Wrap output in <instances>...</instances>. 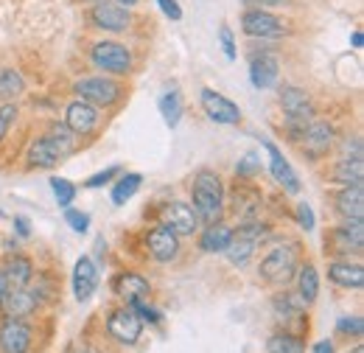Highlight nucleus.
<instances>
[{
	"mask_svg": "<svg viewBox=\"0 0 364 353\" xmlns=\"http://www.w3.org/2000/svg\"><path fill=\"white\" fill-rule=\"evenodd\" d=\"M90 3H95V0H90Z\"/></svg>",
	"mask_w": 364,
	"mask_h": 353,
	"instance_id": "6e6d98bb",
	"label": "nucleus"
},
{
	"mask_svg": "<svg viewBox=\"0 0 364 353\" xmlns=\"http://www.w3.org/2000/svg\"><path fill=\"white\" fill-rule=\"evenodd\" d=\"M90 23L101 31H127L129 28V11L121 3H109V0H95L90 9Z\"/></svg>",
	"mask_w": 364,
	"mask_h": 353,
	"instance_id": "ddd939ff",
	"label": "nucleus"
},
{
	"mask_svg": "<svg viewBox=\"0 0 364 353\" xmlns=\"http://www.w3.org/2000/svg\"><path fill=\"white\" fill-rule=\"evenodd\" d=\"M118 174H121V169H118V166H109V169H104V172H98V174H92L90 179L85 182V185H87V188H101L104 182H109L112 176H118Z\"/></svg>",
	"mask_w": 364,
	"mask_h": 353,
	"instance_id": "37998d69",
	"label": "nucleus"
},
{
	"mask_svg": "<svg viewBox=\"0 0 364 353\" xmlns=\"http://www.w3.org/2000/svg\"><path fill=\"white\" fill-rule=\"evenodd\" d=\"M118 3H121V6H124V9H129V6H135L137 0H118Z\"/></svg>",
	"mask_w": 364,
	"mask_h": 353,
	"instance_id": "603ef678",
	"label": "nucleus"
},
{
	"mask_svg": "<svg viewBox=\"0 0 364 353\" xmlns=\"http://www.w3.org/2000/svg\"><path fill=\"white\" fill-rule=\"evenodd\" d=\"M76 93L82 101H90L92 107H109L121 98V88L112 82V79H104V76H87V79H79L76 82Z\"/></svg>",
	"mask_w": 364,
	"mask_h": 353,
	"instance_id": "f8f14e48",
	"label": "nucleus"
},
{
	"mask_svg": "<svg viewBox=\"0 0 364 353\" xmlns=\"http://www.w3.org/2000/svg\"><path fill=\"white\" fill-rule=\"evenodd\" d=\"M90 59L98 70H107L115 76H127L132 70V53L121 43H95Z\"/></svg>",
	"mask_w": 364,
	"mask_h": 353,
	"instance_id": "423d86ee",
	"label": "nucleus"
},
{
	"mask_svg": "<svg viewBox=\"0 0 364 353\" xmlns=\"http://www.w3.org/2000/svg\"><path fill=\"white\" fill-rule=\"evenodd\" d=\"M50 191H53L59 208H70L73 199H76V185H73L70 179H65V176H53V179H50Z\"/></svg>",
	"mask_w": 364,
	"mask_h": 353,
	"instance_id": "c9c22d12",
	"label": "nucleus"
},
{
	"mask_svg": "<svg viewBox=\"0 0 364 353\" xmlns=\"http://www.w3.org/2000/svg\"><path fill=\"white\" fill-rule=\"evenodd\" d=\"M339 160H364V152H362V140L359 137H348L342 143V154Z\"/></svg>",
	"mask_w": 364,
	"mask_h": 353,
	"instance_id": "a19ab883",
	"label": "nucleus"
},
{
	"mask_svg": "<svg viewBox=\"0 0 364 353\" xmlns=\"http://www.w3.org/2000/svg\"><path fill=\"white\" fill-rule=\"evenodd\" d=\"M303 300H300V295L294 297V295H277L274 297V303H272V309H274V314H277V320H286V322H291L294 317H303Z\"/></svg>",
	"mask_w": 364,
	"mask_h": 353,
	"instance_id": "473e14b6",
	"label": "nucleus"
},
{
	"mask_svg": "<svg viewBox=\"0 0 364 353\" xmlns=\"http://www.w3.org/2000/svg\"><path fill=\"white\" fill-rule=\"evenodd\" d=\"M336 328H339L342 334L362 337V334H364V320L359 317V314H353V317H339V320H336Z\"/></svg>",
	"mask_w": 364,
	"mask_h": 353,
	"instance_id": "4c0bfd02",
	"label": "nucleus"
},
{
	"mask_svg": "<svg viewBox=\"0 0 364 353\" xmlns=\"http://www.w3.org/2000/svg\"><path fill=\"white\" fill-rule=\"evenodd\" d=\"M264 146H267V152H269V172H272V176L283 185V191L297 194V191H300V176L291 169V163L283 157V152L274 146L272 140H264Z\"/></svg>",
	"mask_w": 364,
	"mask_h": 353,
	"instance_id": "aec40b11",
	"label": "nucleus"
},
{
	"mask_svg": "<svg viewBox=\"0 0 364 353\" xmlns=\"http://www.w3.org/2000/svg\"><path fill=\"white\" fill-rule=\"evenodd\" d=\"M328 278L342 289H362L364 286L362 264H350V258L348 261H331L328 264Z\"/></svg>",
	"mask_w": 364,
	"mask_h": 353,
	"instance_id": "a878e982",
	"label": "nucleus"
},
{
	"mask_svg": "<svg viewBox=\"0 0 364 353\" xmlns=\"http://www.w3.org/2000/svg\"><path fill=\"white\" fill-rule=\"evenodd\" d=\"M112 292H115L121 300H127V306H129V303L146 300V297L151 295V283H149L143 275H137V272H121V275H115V280H112Z\"/></svg>",
	"mask_w": 364,
	"mask_h": 353,
	"instance_id": "a211bd4d",
	"label": "nucleus"
},
{
	"mask_svg": "<svg viewBox=\"0 0 364 353\" xmlns=\"http://www.w3.org/2000/svg\"><path fill=\"white\" fill-rule=\"evenodd\" d=\"M199 101H202L205 115H208L210 121H216V124L232 127V124H238V121H241V110H238V104H235V101H230L228 95L216 93V90L205 88L202 93H199Z\"/></svg>",
	"mask_w": 364,
	"mask_h": 353,
	"instance_id": "9b49d317",
	"label": "nucleus"
},
{
	"mask_svg": "<svg viewBox=\"0 0 364 353\" xmlns=\"http://www.w3.org/2000/svg\"><path fill=\"white\" fill-rule=\"evenodd\" d=\"M336 214L342 219H362L364 216V191L362 185H345L336 196H333Z\"/></svg>",
	"mask_w": 364,
	"mask_h": 353,
	"instance_id": "393cba45",
	"label": "nucleus"
},
{
	"mask_svg": "<svg viewBox=\"0 0 364 353\" xmlns=\"http://www.w3.org/2000/svg\"><path fill=\"white\" fill-rule=\"evenodd\" d=\"M297 295L303 303H314L319 295V275H317V266L314 264H303L297 272Z\"/></svg>",
	"mask_w": 364,
	"mask_h": 353,
	"instance_id": "cd10ccee",
	"label": "nucleus"
},
{
	"mask_svg": "<svg viewBox=\"0 0 364 353\" xmlns=\"http://www.w3.org/2000/svg\"><path fill=\"white\" fill-rule=\"evenodd\" d=\"M146 250L157 264H171L180 255V236L171 227L157 224L146 233Z\"/></svg>",
	"mask_w": 364,
	"mask_h": 353,
	"instance_id": "1a4fd4ad",
	"label": "nucleus"
},
{
	"mask_svg": "<svg viewBox=\"0 0 364 353\" xmlns=\"http://www.w3.org/2000/svg\"><path fill=\"white\" fill-rule=\"evenodd\" d=\"M280 107H283V115H286V132L297 143L303 130L314 121L317 107H314V101H311V95L306 90L294 88V85L280 90Z\"/></svg>",
	"mask_w": 364,
	"mask_h": 353,
	"instance_id": "f03ea898",
	"label": "nucleus"
},
{
	"mask_svg": "<svg viewBox=\"0 0 364 353\" xmlns=\"http://www.w3.org/2000/svg\"><path fill=\"white\" fill-rule=\"evenodd\" d=\"M219 40H222V48H225V56H228V59H235V43H232V34H230L228 26L219 28Z\"/></svg>",
	"mask_w": 364,
	"mask_h": 353,
	"instance_id": "c03bdc74",
	"label": "nucleus"
},
{
	"mask_svg": "<svg viewBox=\"0 0 364 353\" xmlns=\"http://www.w3.org/2000/svg\"><path fill=\"white\" fill-rule=\"evenodd\" d=\"M333 140H336V132H333L331 124H325V121H311V124L303 130L297 143H300V149H303L306 157L319 160V157H325V154L333 149Z\"/></svg>",
	"mask_w": 364,
	"mask_h": 353,
	"instance_id": "9d476101",
	"label": "nucleus"
},
{
	"mask_svg": "<svg viewBox=\"0 0 364 353\" xmlns=\"http://www.w3.org/2000/svg\"><path fill=\"white\" fill-rule=\"evenodd\" d=\"M65 221H68L76 233H87V227H90V216L82 214V211H73V208H65Z\"/></svg>",
	"mask_w": 364,
	"mask_h": 353,
	"instance_id": "ea45409f",
	"label": "nucleus"
},
{
	"mask_svg": "<svg viewBox=\"0 0 364 353\" xmlns=\"http://www.w3.org/2000/svg\"><path fill=\"white\" fill-rule=\"evenodd\" d=\"M191 199H193V214L196 219L205 224L222 219L225 214V188H222V176L210 169H202L193 174L191 182Z\"/></svg>",
	"mask_w": 364,
	"mask_h": 353,
	"instance_id": "f257e3e1",
	"label": "nucleus"
},
{
	"mask_svg": "<svg viewBox=\"0 0 364 353\" xmlns=\"http://www.w3.org/2000/svg\"><path fill=\"white\" fill-rule=\"evenodd\" d=\"M277 73H280V62H277L274 53L264 51V53L252 56V62H250V82H252V88L269 90L277 82Z\"/></svg>",
	"mask_w": 364,
	"mask_h": 353,
	"instance_id": "6ab92c4d",
	"label": "nucleus"
},
{
	"mask_svg": "<svg viewBox=\"0 0 364 353\" xmlns=\"http://www.w3.org/2000/svg\"><path fill=\"white\" fill-rule=\"evenodd\" d=\"M258 172H261V160H258V154H255V152H247V154L238 160V166H235V174L244 176V179L255 176Z\"/></svg>",
	"mask_w": 364,
	"mask_h": 353,
	"instance_id": "e433bc0d",
	"label": "nucleus"
},
{
	"mask_svg": "<svg viewBox=\"0 0 364 353\" xmlns=\"http://www.w3.org/2000/svg\"><path fill=\"white\" fill-rule=\"evenodd\" d=\"M267 224H261V221H244L235 233H232V238H230L228 250H225V255L230 258V264L235 266H244L252 255H255V250L261 247V241L267 238Z\"/></svg>",
	"mask_w": 364,
	"mask_h": 353,
	"instance_id": "20e7f679",
	"label": "nucleus"
},
{
	"mask_svg": "<svg viewBox=\"0 0 364 353\" xmlns=\"http://www.w3.org/2000/svg\"><path fill=\"white\" fill-rule=\"evenodd\" d=\"M14 118H17V104L14 101H3L0 104V140L6 137L9 127L14 124Z\"/></svg>",
	"mask_w": 364,
	"mask_h": 353,
	"instance_id": "58836bf2",
	"label": "nucleus"
},
{
	"mask_svg": "<svg viewBox=\"0 0 364 353\" xmlns=\"http://www.w3.org/2000/svg\"><path fill=\"white\" fill-rule=\"evenodd\" d=\"M314 353H333V342L331 339H319L314 345Z\"/></svg>",
	"mask_w": 364,
	"mask_h": 353,
	"instance_id": "09e8293b",
	"label": "nucleus"
},
{
	"mask_svg": "<svg viewBox=\"0 0 364 353\" xmlns=\"http://www.w3.org/2000/svg\"><path fill=\"white\" fill-rule=\"evenodd\" d=\"M353 353H364V348H362V345H359V348H356V351H353Z\"/></svg>",
	"mask_w": 364,
	"mask_h": 353,
	"instance_id": "864d4df0",
	"label": "nucleus"
},
{
	"mask_svg": "<svg viewBox=\"0 0 364 353\" xmlns=\"http://www.w3.org/2000/svg\"><path fill=\"white\" fill-rule=\"evenodd\" d=\"M325 253L331 255H362L364 247V221L362 219H345L339 227H333L325 238Z\"/></svg>",
	"mask_w": 364,
	"mask_h": 353,
	"instance_id": "39448f33",
	"label": "nucleus"
},
{
	"mask_svg": "<svg viewBox=\"0 0 364 353\" xmlns=\"http://www.w3.org/2000/svg\"><path fill=\"white\" fill-rule=\"evenodd\" d=\"M14 224H17V233H20L23 238H28V233H31V230H28V219H23V216H17V219H14Z\"/></svg>",
	"mask_w": 364,
	"mask_h": 353,
	"instance_id": "49530a36",
	"label": "nucleus"
},
{
	"mask_svg": "<svg viewBox=\"0 0 364 353\" xmlns=\"http://www.w3.org/2000/svg\"><path fill=\"white\" fill-rule=\"evenodd\" d=\"M258 272H261V278H264L267 283H272V286H286V283L294 278V272H297V247H294V244L272 247V250L264 255Z\"/></svg>",
	"mask_w": 364,
	"mask_h": 353,
	"instance_id": "7ed1b4c3",
	"label": "nucleus"
},
{
	"mask_svg": "<svg viewBox=\"0 0 364 353\" xmlns=\"http://www.w3.org/2000/svg\"><path fill=\"white\" fill-rule=\"evenodd\" d=\"M333 182L345 185H362L364 182V160H336L333 166Z\"/></svg>",
	"mask_w": 364,
	"mask_h": 353,
	"instance_id": "c85d7f7f",
	"label": "nucleus"
},
{
	"mask_svg": "<svg viewBox=\"0 0 364 353\" xmlns=\"http://www.w3.org/2000/svg\"><path fill=\"white\" fill-rule=\"evenodd\" d=\"M353 45H356V48H362V45H364V34H362V31H353Z\"/></svg>",
	"mask_w": 364,
	"mask_h": 353,
	"instance_id": "8fccbe9b",
	"label": "nucleus"
},
{
	"mask_svg": "<svg viewBox=\"0 0 364 353\" xmlns=\"http://www.w3.org/2000/svg\"><path fill=\"white\" fill-rule=\"evenodd\" d=\"M157 107H160V115H163V121L174 130L177 124H180L182 118V98L177 90H166L163 95H160V101H157Z\"/></svg>",
	"mask_w": 364,
	"mask_h": 353,
	"instance_id": "2f4dec72",
	"label": "nucleus"
},
{
	"mask_svg": "<svg viewBox=\"0 0 364 353\" xmlns=\"http://www.w3.org/2000/svg\"><path fill=\"white\" fill-rule=\"evenodd\" d=\"M294 214H297V221H300V227H303V230H314L317 219H314V211H311V205H309V202H300Z\"/></svg>",
	"mask_w": 364,
	"mask_h": 353,
	"instance_id": "79ce46f5",
	"label": "nucleus"
},
{
	"mask_svg": "<svg viewBox=\"0 0 364 353\" xmlns=\"http://www.w3.org/2000/svg\"><path fill=\"white\" fill-rule=\"evenodd\" d=\"M26 90V79L14 68H0V101H14Z\"/></svg>",
	"mask_w": 364,
	"mask_h": 353,
	"instance_id": "c756f323",
	"label": "nucleus"
},
{
	"mask_svg": "<svg viewBox=\"0 0 364 353\" xmlns=\"http://www.w3.org/2000/svg\"><path fill=\"white\" fill-rule=\"evenodd\" d=\"M157 6L163 9V14L166 17H171V20H182V9L177 0H157Z\"/></svg>",
	"mask_w": 364,
	"mask_h": 353,
	"instance_id": "a18cd8bd",
	"label": "nucleus"
},
{
	"mask_svg": "<svg viewBox=\"0 0 364 353\" xmlns=\"http://www.w3.org/2000/svg\"><path fill=\"white\" fill-rule=\"evenodd\" d=\"M48 135L53 137V143L59 146V152L65 154V157H70L76 149H79V135L70 132L65 124H50V130H48Z\"/></svg>",
	"mask_w": 364,
	"mask_h": 353,
	"instance_id": "f704fd0d",
	"label": "nucleus"
},
{
	"mask_svg": "<svg viewBox=\"0 0 364 353\" xmlns=\"http://www.w3.org/2000/svg\"><path fill=\"white\" fill-rule=\"evenodd\" d=\"M230 202H232L230 211L241 221H255L261 216V208H264L258 188H252V185H247V182H238V185L232 188V199H230Z\"/></svg>",
	"mask_w": 364,
	"mask_h": 353,
	"instance_id": "f3484780",
	"label": "nucleus"
},
{
	"mask_svg": "<svg viewBox=\"0 0 364 353\" xmlns=\"http://www.w3.org/2000/svg\"><path fill=\"white\" fill-rule=\"evenodd\" d=\"M160 224L171 227L177 236H193L199 219L188 202H166L160 208Z\"/></svg>",
	"mask_w": 364,
	"mask_h": 353,
	"instance_id": "dca6fc26",
	"label": "nucleus"
},
{
	"mask_svg": "<svg viewBox=\"0 0 364 353\" xmlns=\"http://www.w3.org/2000/svg\"><path fill=\"white\" fill-rule=\"evenodd\" d=\"M140 182H143V176L137 174V172L121 176V179L115 182V188H112V205H127V202L137 194Z\"/></svg>",
	"mask_w": 364,
	"mask_h": 353,
	"instance_id": "72a5a7b5",
	"label": "nucleus"
},
{
	"mask_svg": "<svg viewBox=\"0 0 364 353\" xmlns=\"http://www.w3.org/2000/svg\"><path fill=\"white\" fill-rule=\"evenodd\" d=\"M107 334H109L118 345L132 348L137 339H140V334H143V320H140L129 306L115 309L109 314V320H107Z\"/></svg>",
	"mask_w": 364,
	"mask_h": 353,
	"instance_id": "6e6552de",
	"label": "nucleus"
},
{
	"mask_svg": "<svg viewBox=\"0 0 364 353\" xmlns=\"http://www.w3.org/2000/svg\"><path fill=\"white\" fill-rule=\"evenodd\" d=\"M98 121H101L98 107H92L90 101L76 98V101H70V104H68V110H65V127H68L70 132H76L79 137L95 132Z\"/></svg>",
	"mask_w": 364,
	"mask_h": 353,
	"instance_id": "4468645a",
	"label": "nucleus"
},
{
	"mask_svg": "<svg viewBox=\"0 0 364 353\" xmlns=\"http://www.w3.org/2000/svg\"><path fill=\"white\" fill-rule=\"evenodd\" d=\"M98 289V269L92 264L90 258H79L76 266H73V295L79 303H87Z\"/></svg>",
	"mask_w": 364,
	"mask_h": 353,
	"instance_id": "4be33fe9",
	"label": "nucleus"
},
{
	"mask_svg": "<svg viewBox=\"0 0 364 353\" xmlns=\"http://www.w3.org/2000/svg\"><path fill=\"white\" fill-rule=\"evenodd\" d=\"M241 31L255 40H280L286 34V26L280 17H274L267 9H250L241 17Z\"/></svg>",
	"mask_w": 364,
	"mask_h": 353,
	"instance_id": "0eeeda50",
	"label": "nucleus"
},
{
	"mask_svg": "<svg viewBox=\"0 0 364 353\" xmlns=\"http://www.w3.org/2000/svg\"><path fill=\"white\" fill-rule=\"evenodd\" d=\"M244 3H250V6H286L289 0H244Z\"/></svg>",
	"mask_w": 364,
	"mask_h": 353,
	"instance_id": "de8ad7c7",
	"label": "nucleus"
},
{
	"mask_svg": "<svg viewBox=\"0 0 364 353\" xmlns=\"http://www.w3.org/2000/svg\"><path fill=\"white\" fill-rule=\"evenodd\" d=\"M76 353H92V351H76Z\"/></svg>",
	"mask_w": 364,
	"mask_h": 353,
	"instance_id": "5fc2aeb1",
	"label": "nucleus"
},
{
	"mask_svg": "<svg viewBox=\"0 0 364 353\" xmlns=\"http://www.w3.org/2000/svg\"><path fill=\"white\" fill-rule=\"evenodd\" d=\"M0 272H3L6 289H26L34 278V264L26 255H9Z\"/></svg>",
	"mask_w": 364,
	"mask_h": 353,
	"instance_id": "5701e85b",
	"label": "nucleus"
},
{
	"mask_svg": "<svg viewBox=\"0 0 364 353\" xmlns=\"http://www.w3.org/2000/svg\"><path fill=\"white\" fill-rule=\"evenodd\" d=\"M62 160H65V154L59 152V146L53 143L50 135L37 137V140L31 143V149H28V166H34V169H53V166L62 163Z\"/></svg>",
	"mask_w": 364,
	"mask_h": 353,
	"instance_id": "b1692460",
	"label": "nucleus"
},
{
	"mask_svg": "<svg viewBox=\"0 0 364 353\" xmlns=\"http://www.w3.org/2000/svg\"><path fill=\"white\" fill-rule=\"evenodd\" d=\"M31 339H34V331L23 320L6 317V322L0 325V351L3 353H28Z\"/></svg>",
	"mask_w": 364,
	"mask_h": 353,
	"instance_id": "2eb2a0df",
	"label": "nucleus"
},
{
	"mask_svg": "<svg viewBox=\"0 0 364 353\" xmlns=\"http://www.w3.org/2000/svg\"><path fill=\"white\" fill-rule=\"evenodd\" d=\"M230 238H232V230H230L228 224H225V221H213V224H208V227L202 230V236H199V250H205V253H225Z\"/></svg>",
	"mask_w": 364,
	"mask_h": 353,
	"instance_id": "bb28decb",
	"label": "nucleus"
},
{
	"mask_svg": "<svg viewBox=\"0 0 364 353\" xmlns=\"http://www.w3.org/2000/svg\"><path fill=\"white\" fill-rule=\"evenodd\" d=\"M6 292H9V289H6V280H3V272H0V297H3Z\"/></svg>",
	"mask_w": 364,
	"mask_h": 353,
	"instance_id": "3c124183",
	"label": "nucleus"
},
{
	"mask_svg": "<svg viewBox=\"0 0 364 353\" xmlns=\"http://www.w3.org/2000/svg\"><path fill=\"white\" fill-rule=\"evenodd\" d=\"M267 351L269 353H303L306 351V342L291 334V331H277L267 339Z\"/></svg>",
	"mask_w": 364,
	"mask_h": 353,
	"instance_id": "7c9ffc66",
	"label": "nucleus"
},
{
	"mask_svg": "<svg viewBox=\"0 0 364 353\" xmlns=\"http://www.w3.org/2000/svg\"><path fill=\"white\" fill-rule=\"evenodd\" d=\"M37 306H40V300H37V295L28 292V289H9V292L0 297V311H3L6 317H11V320H23V317L34 314Z\"/></svg>",
	"mask_w": 364,
	"mask_h": 353,
	"instance_id": "412c9836",
	"label": "nucleus"
}]
</instances>
